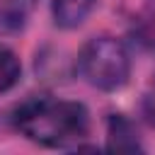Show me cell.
I'll use <instances>...</instances> for the list:
<instances>
[{"mask_svg": "<svg viewBox=\"0 0 155 155\" xmlns=\"http://www.w3.org/2000/svg\"><path fill=\"white\" fill-rule=\"evenodd\" d=\"M19 73H22L19 58L15 56L12 48H7V46L0 44V92L10 90L19 80Z\"/></svg>", "mask_w": 155, "mask_h": 155, "instance_id": "cell-6", "label": "cell"}, {"mask_svg": "<svg viewBox=\"0 0 155 155\" xmlns=\"http://www.w3.org/2000/svg\"><path fill=\"white\" fill-rule=\"evenodd\" d=\"M94 2L97 0H51L53 22L63 29H75L87 19Z\"/></svg>", "mask_w": 155, "mask_h": 155, "instance_id": "cell-4", "label": "cell"}, {"mask_svg": "<svg viewBox=\"0 0 155 155\" xmlns=\"http://www.w3.org/2000/svg\"><path fill=\"white\" fill-rule=\"evenodd\" d=\"M107 150H111V153H138V150H143L136 126L121 114H111L109 116Z\"/></svg>", "mask_w": 155, "mask_h": 155, "instance_id": "cell-3", "label": "cell"}, {"mask_svg": "<svg viewBox=\"0 0 155 155\" xmlns=\"http://www.w3.org/2000/svg\"><path fill=\"white\" fill-rule=\"evenodd\" d=\"M143 116H145V121L150 126H155V82L143 97Z\"/></svg>", "mask_w": 155, "mask_h": 155, "instance_id": "cell-7", "label": "cell"}, {"mask_svg": "<svg viewBox=\"0 0 155 155\" xmlns=\"http://www.w3.org/2000/svg\"><path fill=\"white\" fill-rule=\"evenodd\" d=\"M31 0H0V29L15 31L24 24Z\"/></svg>", "mask_w": 155, "mask_h": 155, "instance_id": "cell-5", "label": "cell"}, {"mask_svg": "<svg viewBox=\"0 0 155 155\" xmlns=\"http://www.w3.org/2000/svg\"><path fill=\"white\" fill-rule=\"evenodd\" d=\"M15 126L34 143L48 148H63L73 140H80L87 133L90 114L80 102L34 97L17 109Z\"/></svg>", "mask_w": 155, "mask_h": 155, "instance_id": "cell-1", "label": "cell"}, {"mask_svg": "<svg viewBox=\"0 0 155 155\" xmlns=\"http://www.w3.org/2000/svg\"><path fill=\"white\" fill-rule=\"evenodd\" d=\"M82 78L97 90H116L128 80L131 61L124 44L114 36L90 39L78 58Z\"/></svg>", "mask_w": 155, "mask_h": 155, "instance_id": "cell-2", "label": "cell"}]
</instances>
